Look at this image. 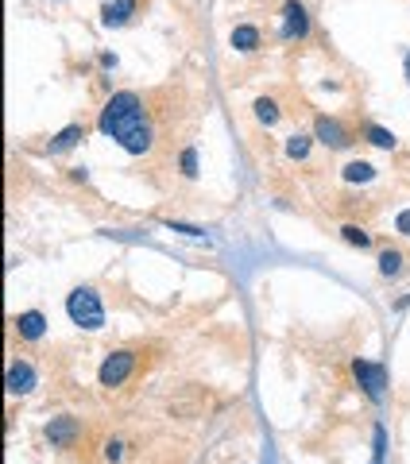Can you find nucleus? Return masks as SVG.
<instances>
[{
	"label": "nucleus",
	"mask_w": 410,
	"mask_h": 464,
	"mask_svg": "<svg viewBox=\"0 0 410 464\" xmlns=\"http://www.w3.org/2000/svg\"><path fill=\"white\" fill-rule=\"evenodd\" d=\"M101 136L117 140L128 155H147L155 136H151V124H147V113H143V101L140 93L124 89V93H112L101 108V120H97Z\"/></svg>",
	"instance_id": "f257e3e1"
},
{
	"label": "nucleus",
	"mask_w": 410,
	"mask_h": 464,
	"mask_svg": "<svg viewBox=\"0 0 410 464\" xmlns=\"http://www.w3.org/2000/svg\"><path fill=\"white\" fill-rule=\"evenodd\" d=\"M66 314L78 329L85 333H97L105 329V306H101V294L93 287H74L66 294Z\"/></svg>",
	"instance_id": "f03ea898"
},
{
	"label": "nucleus",
	"mask_w": 410,
	"mask_h": 464,
	"mask_svg": "<svg viewBox=\"0 0 410 464\" xmlns=\"http://www.w3.org/2000/svg\"><path fill=\"white\" fill-rule=\"evenodd\" d=\"M132 372H136V352H132V348H117V352H109V356L101 360L97 383L105 391H112V387H120V383H124Z\"/></svg>",
	"instance_id": "7ed1b4c3"
},
{
	"label": "nucleus",
	"mask_w": 410,
	"mask_h": 464,
	"mask_svg": "<svg viewBox=\"0 0 410 464\" xmlns=\"http://www.w3.org/2000/svg\"><path fill=\"white\" fill-rule=\"evenodd\" d=\"M283 39H306L310 35V12L302 0H283V27H279Z\"/></svg>",
	"instance_id": "20e7f679"
},
{
	"label": "nucleus",
	"mask_w": 410,
	"mask_h": 464,
	"mask_svg": "<svg viewBox=\"0 0 410 464\" xmlns=\"http://www.w3.org/2000/svg\"><path fill=\"white\" fill-rule=\"evenodd\" d=\"M352 375L360 379V387L368 391V398H383V387H387V372H383V364H368V360H352Z\"/></svg>",
	"instance_id": "39448f33"
},
{
	"label": "nucleus",
	"mask_w": 410,
	"mask_h": 464,
	"mask_svg": "<svg viewBox=\"0 0 410 464\" xmlns=\"http://www.w3.org/2000/svg\"><path fill=\"white\" fill-rule=\"evenodd\" d=\"M35 368L27 364V360H12L8 364V372H4V387H8V395L12 398H24V395H31L35 391Z\"/></svg>",
	"instance_id": "423d86ee"
},
{
	"label": "nucleus",
	"mask_w": 410,
	"mask_h": 464,
	"mask_svg": "<svg viewBox=\"0 0 410 464\" xmlns=\"http://www.w3.org/2000/svg\"><path fill=\"white\" fill-rule=\"evenodd\" d=\"M314 140L325 143V147H333V151H341V147L352 143V136H349V128H344L341 120H333V116H314Z\"/></svg>",
	"instance_id": "0eeeda50"
},
{
	"label": "nucleus",
	"mask_w": 410,
	"mask_h": 464,
	"mask_svg": "<svg viewBox=\"0 0 410 464\" xmlns=\"http://www.w3.org/2000/svg\"><path fill=\"white\" fill-rule=\"evenodd\" d=\"M78 433H82V422H78V418H70V414H62V418H50L47 430H43V437L50 441V449H66Z\"/></svg>",
	"instance_id": "6e6552de"
},
{
	"label": "nucleus",
	"mask_w": 410,
	"mask_h": 464,
	"mask_svg": "<svg viewBox=\"0 0 410 464\" xmlns=\"http://www.w3.org/2000/svg\"><path fill=\"white\" fill-rule=\"evenodd\" d=\"M136 4H140V0H109V4L101 8V24L105 27H124L128 20L136 16Z\"/></svg>",
	"instance_id": "1a4fd4ad"
},
{
	"label": "nucleus",
	"mask_w": 410,
	"mask_h": 464,
	"mask_svg": "<svg viewBox=\"0 0 410 464\" xmlns=\"http://www.w3.org/2000/svg\"><path fill=\"white\" fill-rule=\"evenodd\" d=\"M228 43H233V50H240V55H256L260 50V27H251V24H236L233 35H228Z\"/></svg>",
	"instance_id": "9d476101"
},
{
	"label": "nucleus",
	"mask_w": 410,
	"mask_h": 464,
	"mask_svg": "<svg viewBox=\"0 0 410 464\" xmlns=\"http://www.w3.org/2000/svg\"><path fill=\"white\" fill-rule=\"evenodd\" d=\"M12 325H16V333L24 340H39L43 333H47V317H43L39 310H24V314H20Z\"/></svg>",
	"instance_id": "9b49d317"
},
{
	"label": "nucleus",
	"mask_w": 410,
	"mask_h": 464,
	"mask_svg": "<svg viewBox=\"0 0 410 464\" xmlns=\"http://www.w3.org/2000/svg\"><path fill=\"white\" fill-rule=\"evenodd\" d=\"M78 140H85V124H70V128H62V132L47 143V151H50V155H66L70 147H78Z\"/></svg>",
	"instance_id": "f8f14e48"
},
{
	"label": "nucleus",
	"mask_w": 410,
	"mask_h": 464,
	"mask_svg": "<svg viewBox=\"0 0 410 464\" xmlns=\"http://www.w3.org/2000/svg\"><path fill=\"white\" fill-rule=\"evenodd\" d=\"M341 178L344 182H372V178H376V166H372L368 159H352V163H344Z\"/></svg>",
	"instance_id": "ddd939ff"
},
{
	"label": "nucleus",
	"mask_w": 410,
	"mask_h": 464,
	"mask_svg": "<svg viewBox=\"0 0 410 464\" xmlns=\"http://www.w3.org/2000/svg\"><path fill=\"white\" fill-rule=\"evenodd\" d=\"M251 108H256V120H260V124H268V128H275L279 116H283V113H279V101L275 97H256V105H251Z\"/></svg>",
	"instance_id": "4468645a"
},
{
	"label": "nucleus",
	"mask_w": 410,
	"mask_h": 464,
	"mask_svg": "<svg viewBox=\"0 0 410 464\" xmlns=\"http://www.w3.org/2000/svg\"><path fill=\"white\" fill-rule=\"evenodd\" d=\"M364 136H368V143H372V147H379V151H395V147H399L395 132H387V128H379V124H364Z\"/></svg>",
	"instance_id": "2eb2a0df"
},
{
	"label": "nucleus",
	"mask_w": 410,
	"mask_h": 464,
	"mask_svg": "<svg viewBox=\"0 0 410 464\" xmlns=\"http://www.w3.org/2000/svg\"><path fill=\"white\" fill-rule=\"evenodd\" d=\"M379 275H383V279H395V275H402V252H395V248L379 252Z\"/></svg>",
	"instance_id": "dca6fc26"
},
{
	"label": "nucleus",
	"mask_w": 410,
	"mask_h": 464,
	"mask_svg": "<svg viewBox=\"0 0 410 464\" xmlns=\"http://www.w3.org/2000/svg\"><path fill=\"white\" fill-rule=\"evenodd\" d=\"M310 143H314V136H302V132H294V136H286V159H306L310 155Z\"/></svg>",
	"instance_id": "f3484780"
},
{
	"label": "nucleus",
	"mask_w": 410,
	"mask_h": 464,
	"mask_svg": "<svg viewBox=\"0 0 410 464\" xmlns=\"http://www.w3.org/2000/svg\"><path fill=\"white\" fill-rule=\"evenodd\" d=\"M341 240L352 244V248H372V236L360 229V224H344V229H341Z\"/></svg>",
	"instance_id": "a211bd4d"
},
{
	"label": "nucleus",
	"mask_w": 410,
	"mask_h": 464,
	"mask_svg": "<svg viewBox=\"0 0 410 464\" xmlns=\"http://www.w3.org/2000/svg\"><path fill=\"white\" fill-rule=\"evenodd\" d=\"M178 166H182V178H198V151L186 147L182 155H178Z\"/></svg>",
	"instance_id": "6ab92c4d"
},
{
	"label": "nucleus",
	"mask_w": 410,
	"mask_h": 464,
	"mask_svg": "<svg viewBox=\"0 0 410 464\" xmlns=\"http://www.w3.org/2000/svg\"><path fill=\"white\" fill-rule=\"evenodd\" d=\"M124 441H120V437H112V441H105V449H101V453H105V461H109V464H117V461H124Z\"/></svg>",
	"instance_id": "aec40b11"
},
{
	"label": "nucleus",
	"mask_w": 410,
	"mask_h": 464,
	"mask_svg": "<svg viewBox=\"0 0 410 464\" xmlns=\"http://www.w3.org/2000/svg\"><path fill=\"white\" fill-rule=\"evenodd\" d=\"M170 232H182V236H193V240H201L205 236V229H198V224H186V221H163Z\"/></svg>",
	"instance_id": "412c9836"
},
{
	"label": "nucleus",
	"mask_w": 410,
	"mask_h": 464,
	"mask_svg": "<svg viewBox=\"0 0 410 464\" xmlns=\"http://www.w3.org/2000/svg\"><path fill=\"white\" fill-rule=\"evenodd\" d=\"M395 232H402V236H410V209H402V213L395 217Z\"/></svg>",
	"instance_id": "4be33fe9"
},
{
	"label": "nucleus",
	"mask_w": 410,
	"mask_h": 464,
	"mask_svg": "<svg viewBox=\"0 0 410 464\" xmlns=\"http://www.w3.org/2000/svg\"><path fill=\"white\" fill-rule=\"evenodd\" d=\"M70 174H74V182H85V178H89V171H85V166H74Z\"/></svg>",
	"instance_id": "5701e85b"
},
{
	"label": "nucleus",
	"mask_w": 410,
	"mask_h": 464,
	"mask_svg": "<svg viewBox=\"0 0 410 464\" xmlns=\"http://www.w3.org/2000/svg\"><path fill=\"white\" fill-rule=\"evenodd\" d=\"M407 74H410V58H407Z\"/></svg>",
	"instance_id": "b1692460"
}]
</instances>
